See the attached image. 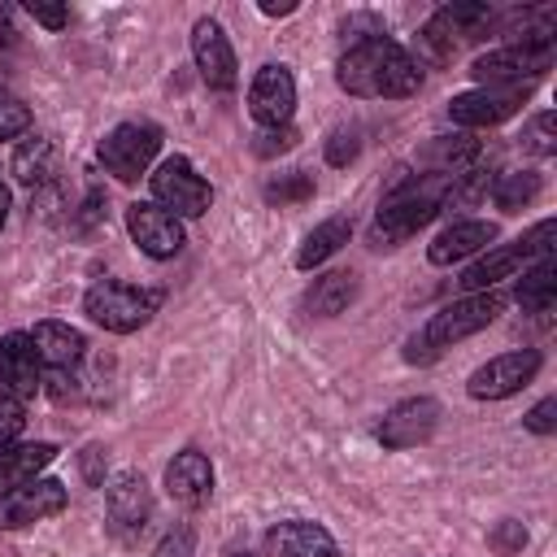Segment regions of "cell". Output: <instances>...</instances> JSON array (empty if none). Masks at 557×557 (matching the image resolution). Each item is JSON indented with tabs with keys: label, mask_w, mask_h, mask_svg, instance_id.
<instances>
[{
	"label": "cell",
	"mask_w": 557,
	"mask_h": 557,
	"mask_svg": "<svg viewBox=\"0 0 557 557\" xmlns=\"http://www.w3.org/2000/svg\"><path fill=\"white\" fill-rule=\"evenodd\" d=\"M57 457V448L52 444H9V448H0V487H17V483H26V479H39V470L48 466Z\"/></svg>",
	"instance_id": "24"
},
{
	"label": "cell",
	"mask_w": 557,
	"mask_h": 557,
	"mask_svg": "<svg viewBox=\"0 0 557 557\" xmlns=\"http://www.w3.org/2000/svg\"><path fill=\"white\" fill-rule=\"evenodd\" d=\"M296 109V83H292V70L287 65H261L252 87H248V113L274 131V126H287Z\"/></svg>",
	"instance_id": "13"
},
{
	"label": "cell",
	"mask_w": 557,
	"mask_h": 557,
	"mask_svg": "<svg viewBox=\"0 0 557 557\" xmlns=\"http://www.w3.org/2000/svg\"><path fill=\"white\" fill-rule=\"evenodd\" d=\"M557 300V261L553 257H540L522 278H518V305L527 313H548Z\"/></svg>",
	"instance_id": "26"
},
{
	"label": "cell",
	"mask_w": 557,
	"mask_h": 557,
	"mask_svg": "<svg viewBox=\"0 0 557 557\" xmlns=\"http://www.w3.org/2000/svg\"><path fill=\"white\" fill-rule=\"evenodd\" d=\"M100 444H91L87 453H83V474H87V483H104V474H100Z\"/></svg>",
	"instance_id": "38"
},
{
	"label": "cell",
	"mask_w": 557,
	"mask_h": 557,
	"mask_svg": "<svg viewBox=\"0 0 557 557\" xmlns=\"http://www.w3.org/2000/svg\"><path fill=\"white\" fill-rule=\"evenodd\" d=\"M492 544H496V548H505V553L522 548V544H527V531H522V522H500V527L492 531Z\"/></svg>",
	"instance_id": "37"
},
{
	"label": "cell",
	"mask_w": 557,
	"mask_h": 557,
	"mask_svg": "<svg viewBox=\"0 0 557 557\" xmlns=\"http://www.w3.org/2000/svg\"><path fill=\"white\" fill-rule=\"evenodd\" d=\"M148 183H152L157 205H161L165 213H174V218H200V213L213 205V187L196 174V165H191L187 157H165V161L148 174Z\"/></svg>",
	"instance_id": "6"
},
{
	"label": "cell",
	"mask_w": 557,
	"mask_h": 557,
	"mask_svg": "<svg viewBox=\"0 0 557 557\" xmlns=\"http://www.w3.org/2000/svg\"><path fill=\"white\" fill-rule=\"evenodd\" d=\"M553 39H540V44H509V48H496V52H483L470 74L483 83V87H527L522 78H535L553 65Z\"/></svg>",
	"instance_id": "7"
},
{
	"label": "cell",
	"mask_w": 557,
	"mask_h": 557,
	"mask_svg": "<svg viewBox=\"0 0 557 557\" xmlns=\"http://www.w3.org/2000/svg\"><path fill=\"white\" fill-rule=\"evenodd\" d=\"M104 513H109V527H113L122 540L139 535L144 522H148V513H152V492H148L144 474L117 470V474L109 479V487H104Z\"/></svg>",
	"instance_id": "11"
},
{
	"label": "cell",
	"mask_w": 557,
	"mask_h": 557,
	"mask_svg": "<svg viewBox=\"0 0 557 557\" xmlns=\"http://www.w3.org/2000/svg\"><path fill=\"white\" fill-rule=\"evenodd\" d=\"M161 305V292L157 287H135V283H122V278H100L87 296H83V309L96 326L113 331V335H131L139 331Z\"/></svg>",
	"instance_id": "4"
},
{
	"label": "cell",
	"mask_w": 557,
	"mask_h": 557,
	"mask_svg": "<svg viewBox=\"0 0 557 557\" xmlns=\"http://www.w3.org/2000/svg\"><path fill=\"white\" fill-rule=\"evenodd\" d=\"M157 148H161V131H157V126H148V122H122V126H113V131L96 144V157H100V165H104L113 178L135 183V178L152 165Z\"/></svg>",
	"instance_id": "5"
},
{
	"label": "cell",
	"mask_w": 557,
	"mask_h": 557,
	"mask_svg": "<svg viewBox=\"0 0 557 557\" xmlns=\"http://www.w3.org/2000/svg\"><path fill=\"white\" fill-rule=\"evenodd\" d=\"M339 87L348 96H413L422 87V70L418 61L396 44V39H383V35H370L361 44H352L344 57H339V70H335Z\"/></svg>",
	"instance_id": "1"
},
{
	"label": "cell",
	"mask_w": 557,
	"mask_h": 557,
	"mask_svg": "<svg viewBox=\"0 0 557 557\" xmlns=\"http://www.w3.org/2000/svg\"><path fill=\"white\" fill-rule=\"evenodd\" d=\"M305 196H313V178L309 174H292V178L270 187V200H278V205H292V200H305Z\"/></svg>",
	"instance_id": "31"
},
{
	"label": "cell",
	"mask_w": 557,
	"mask_h": 557,
	"mask_svg": "<svg viewBox=\"0 0 557 557\" xmlns=\"http://www.w3.org/2000/svg\"><path fill=\"white\" fill-rule=\"evenodd\" d=\"M527 100V87H474L448 100V117L457 126H496L513 117Z\"/></svg>",
	"instance_id": "14"
},
{
	"label": "cell",
	"mask_w": 557,
	"mask_h": 557,
	"mask_svg": "<svg viewBox=\"0 0 557 557\" xmlns=\"http://www.w3.org/2000/svg\"><path fill=\"white\" fill-rule=\"evenodd\" d=\"M261 13H270V17H287V13H296V4L287 0V4H274V0H261Z\"/></svg>",
	"instance_id": "40"
},
{
	"label": "cell",
	"mask_w": 557,
	"mask_h": 557,
	"mask_svg": "<svg viewBox=\"0 0 557 557\" xmlns=\"http://www.w3.org/2000/svg\"><path fill=\"white\" fill-rule=\"evenodd\" d=\"M522 422H527L535 435H553V431H557V396H544Z\"/></svg>",
	"instance_id": "32"
},
{
	"label": "cell",
	"mask_w": 557,
	"mask_h": 557,
	"mask_svg": "<svg viewBox=\"0 0 557 557\" xmlns=\"http://www.w3.org/2000/svg\"><path fill=\"white\" fill-rule=\"evenodd\" d=\"M165 492L178 500V505H205L209 500V492H213V466H209V457L205 453H196V448H183L170 466H165Z\"/></svg>",
	"instance_id": "19"
},
{
	"label": "cell",
	"mask_w": 557,
	"mask_h": 557,
	"mask_svg": "<svg viewBox=\"0 0 557 557\" xmlns=\"http://www.w3.org/2000/svg\"><path fill=\"white\" fill-rule=\"evenodd\" d=\"M39 352L30 344L26 331H9L0 335V392H9L13 400H30L44 379H39Z\"/></svg>",
	"instance_id": "15"
},
{
	"label": "cell",
	"mask_w": 557,
	"mask_h": 557,
	"mask_svg": "<svg viewBox=\"0 0 557 557\" xmlns=\"http://www.w3.org/2000/svg\"><path fill=\"white\" fill-rule=\"evenodd\" d=\"M30 335V344H35V352H39V361L44 366H52V370H70L78 357H83V348H87V339L70 326V322H35V331H26Z\"/></svg>",
	"instance_id": "20"
},
{
	"label": "cell",
	"mask_w": 557,
	"mask_h": 557,
	"mask_svg": "<svg viewBox=\"0 0 557 557\" xmlns=\"http://www.w3.org/2000/svg\"><path fill=\"white\" fill-rule=\"evenodd\" d=\"M126 231L139 244V252H148V257H174L187 244L183 239V222L174 213H165L161 205H148V200L126 205Z\"/></svg>",
	"instance_id": "12"
},
{
	"label": "cell",
	"mask_w": 557,
	"mask_h": 557,
	"mask_svg": "<svg viewBox=\"0 0 557 557\" xmlns=\"http://www.w3.org/2000/svg\"><path fill=\"white\" fill-rule=\"evenodd\" d=\"M435 426H440V405L431 396H413V400H400V405H392L383 413L379 444L396 448V453L400 448H418V444H426L435 435Z\"/></svg>",
	"instance_id": "10"
},
{
	"label": "cell",
	"mask_w": 557,
	"mask_h": 557,
	"mask_svg": "<svg viewBox=\"0 0 557 557\" xmlns=\"http://www.w3.org/2000/svg\"><path fill=\"white\" fill-rule=\"evenodd\" d=\"M352 157H357V135L352 131H335L331 144H326V161L331 165H348Z\"/></svg>",
	"instance_id": "35"
},
{
	"label": "cell",
	"mask_w": 557,
	"mask_h": 557,
	"mask_svg": "<svg viewBox=\"0 0 557 557\" xmlns=\"http://www.w3.org/2000/svg\"><path fill=\"white\" fill-rule=\"evenodd\" d=\"M553 126H557V117L544 109V113H535L531 117V126H527V135H522V144L531 148V152H540V157H548V152H557V144H553Z\"/></svg>",
	"instance_id": "29"
},
{
	"label": "cell",
	"mask_w": 557,
	"mask_h": 557,
	"mask_svg": "<svg viewBox=\"0 0 557 557\" xmlns=\"http://www.w3.org/2000/svg\"><path fill=\"white\" fill-rule=\"evenodd\" d=\"M535 196H540V174H535V170H513V174L492 178V200H496V209H505V213H518V209L531 205Z\"/></svg>",
	"instance_id": "27"
},
{
	"label": "cell",
	"mask_w": 557,
	"mask_h": 557,
	"mask_svg": "<svg viewBox=\"0 0 557 557\" xmlns=\"http://www.w3.org/2000/svg\"><path fill=\"white\" fill-rule=\"evenodd\" d=\"M265 557H339V544L331 540L326 527L292 518L265 531Z\"/></svg>",
	"instance_id": "17"
},
{
	"label": "cell",
	"mask_w": 557,
	"mask_h": 557,
	"mask_svg": "<svg viewBox=\"0 0 557 557\" xmlns=\"http://www.w3.org/2000/svg\"><path fill=\"white\" fill-rule=\"evenodd\" d=\"M26 426V413H22V400H13L9 392H0V448H9Z\"/></svg>",
	"instance_id": "30"
},
{
	"label": "cell",
	"mask_w": 557,
	"mask_h": 557,
	"mask_svg": "<svg viewBox=\"0 0 557 557\" xmlns=\"http://www.w3.org/2000/svg\"><path fill=\"white\" fill-rule=\"evenodd\" d=\"M4 83H9V61L0 57V91H4Z\"/></svg>",
	"instance_id": "42"
},
{
	"label": "cell",
	"mask_w": 557,
	"mask_h": 557,
	"mask_svg": "<svg viewBox=\"0 0 557 557\" xmlns=\"http://www.w3.org/2000/svg\"><path fill=\"white\" fill-rule=\"evenodd\" d=\"M13 39V13H9V4L0 0V48Z\"/></svg>",
	"instance_id": "39"
},
{
	"label": "cell",
	"mask_w": 557,
	"mask_h": 557,
	"mask_svg": "<svg viewBox=\"0 0 557 557\" xmlns=\"http://www.w3.org/2000/svg\"><path fill=\"white\" fill-rule=\"evenodd\" d=\"M296 144V131L292 126H274L265 135H257V157H274V152H287Z\"/></svg>",
	"instance_id": "34"
},
{
	"label": "cell",
	"mask_w": 557,
	"mask_h": 557,
	"mask_svg": "<svg viewBox=\"0 0 557 557\" xmlns=\"http://www.w3.org/2000/svg\"><path fill=\"white\" fill-rule=\"evenodd\" d=\"M235 557H248V553H235Z\"/></svg>",
	"instance_id": "43"
},
{
	"label": "cell",
	"mask_w": 557,
	"mask_h": 557,
	"mask_svg": "<svg viewBox=\"0 0 557 557\" xmlns=\"http://www.w3.org/2000/svg\"><path fill=\"white\" fill-rule=\"evenodd\" d=\"M191 57H196V70L209 87H218V91L235 87V52H231L226 30L213 17H200L191 26Z\"/></svg>",
	"instance_id": "16"
},
{
	"label": "cell",
	"mask_w": 557,
	"mask_h": 557,
	"mask_svg": "<svg viewBox=\"0 0 557 557\" xmlns=\"http://www.w3.org/2000/svg\"><path fill=\"white\" fill-rule=\"evenodd\" d=\"M352 296H357V274L352 270H331V274L313 278V287L305 292V309L313 318H335L352 305Z\"/></svg>",
	"instance_id": "23"
},
{
	"label": "cell",
	"mask_w": 557,
	"mask_h": 557,
	"mask_svg": "<svg viewBox=\"0 0 557 557\" xmlns=\"http://www.w3.org/2000/svg\"><path fill=\"white\" fill-rule=\"evenodd\" d=\"M527 248L522 244H505V248H487V257H479L474 265H466V274L457 278L466 292H492L500 278H513L527 265Z\"/></svg>",
	"instance_id": "21"
},
{
	"label": "cell",
	"mask_w": 557,
	"mask_h": 557,
	"mask_svg": "<svg viewBox=\"0 0 557 557\" xmlns=\"http://www.w3.org/2000/svg\"><path fill=\"white\" fill-rule=\"evenodd\" d=\"M535 370H540V352L535 348H513V352H500L487 366H479L466 387H470L474 400H505V396L522 392L535 379Z\"/></svg>",
	"instance_id": "9"
},
{
	"label": "cell",
	"mask_w": 557,
	"mask_h": 557,
	"mask_svg": "<svg viewBox=\"0 0 557 557\" xmlns=\"http://www.w3.org/2000/svg\"><path fill=\"white\" fill-rule=\"evenodd\" d=\"M448 183H453V174L440 170V174H426V178H413V183L396 187V191L383 200L379 218H374V239H379V244H400V239H409L418 226H426V222L444 209Z\"/></svg>",
	"instance_id": "3"
},
{
	"label": "cell",
	"mask_w": 557,
	"mask_h": 557,
	"mask_svg": "<svg viewBox=\"0 0 557 557\" xmlns=\"http://www.w3.org/2000/svg\"><path fill=\"white\" fill-rule=\"evenodd\" d=\"M157 557H191V527H178V531H170V535L161 540Z\"/></svg>",
	"instance_id": "36"
},
{
	"label": "cell",
	"mask_w": 557,
	"mask_h": 557,
	"mask_svg": "<svg viewBox=\"0 0 557 557\" xmlns=\"http://www.w3.org/2000/svg\"><path fill=\"white\" fill-rule=\"evenodd\" d=\"M26 13H30L39 26H48V30H61V26L70 22V9H65V4H44V0H30V4H26Z\"/></svg>",
	"instance_id": "33"
},
{
	"label": "cell",
	"mask_w": 557,
	"mask_h": 557,
	"mask_svg": "<svg viewBox=\"0 0 557 557\" xmlns=\"http://www.w3.org/2000/svg\"><path fill=\"white\" fill-rule=\"evenodd\" d=\"M65 487L57 479H26L17 487H4L0 492V531H17V527H30V522H44L52 513L65 509Z\"/></svg>",
	"instance_id": "8"
},
{
	"label": "cell",
	"mask_w": 557,
	"mask_h": 557,
	"mask_svg": "<svg viewBox=\"0 0 557 557\" xmlns=\"http://www.w3.org/2000/svg\"><path fill=\"white\" fill-rule=\"evenodd\" d=\"M496 239V226L483 222V218H461L453 226H444L431 244H426V261L431 265H453V261H466L474 257L479 248H487Z\"/></svg>",
	"instance_id": "18"
},
{
	"label": "cell",
	"mask_w": 557,
	"mask_h": 557,
	"mask_svg": "<svg viewBox=\"0 0 557 557\" xmlns=\"http://www.w3.org/2000/svg\"><path fill=\"white\" fill-rule=\"evenodd\" d=\"M26 131H30V109L17 96L0 91V139H17Z\"/></svg>",
	"instance_id": "28"
},
{
	"label": "cell",
	"mask_w": 557,
	"mask_h": 557,
	"mask_svg": "<svg viewBox=\"0 0 557 557\" xmlns=\"http://www.w3.org/2000/svg\"><path fill=\"white\" fill-rule=\"evenodd\" d=\"M9 170H13V178H17L22 187H44V183L57 174V144L44 139V135L22 139V144L13 148Z\"/></svg>",
	"instance_id": "22"
},
{
	"label": "cell",
	"mask_w": 557,
	"mask_h": 557,
	"mask_svg": "<svg viewBox=\"0 0 557 557\" xmlns=\"http://www.w3.org/2000/svg\"><path fill=\"white\" fill-rule=\"evenodd\" d=\"M4 222H9V187L0 183V226H4Z\"/></svg>",
	"instance_id": "41"
},
{
	"label": "cell",
	"mask_w": 557,
	"mask_h": 557,
	"mask_svg": "<svg viewBox=\"0 0 557 557\" xmlns=\"http://www.w3.org/2000/svg\"><path fill=\"white\" fill-rule=\"evenodd\" d=\"M348 235H352V222H348V218H326V222H318V226L305 235V244H300V252H296V265H300V270L322 265L326 257H335V252L348 244Z\"/></svg>",
	"instance_id": "25"
},
{
	"label": "cell",
	"mask_w": 557,
	"mask_h": 557,
	"mask_svg": "<svg viewBox=\"0 0 557 557\" xmlns=\"http://www.w3.org/2000/svg\"><path fill=\"white\" fill-rule=\"evenodd\" d=\"M505 309V300L496 296V292H470V296H461V300H453V305H444L413 339H409V348H405V361H418V366H426V361H435L448 344H457V339H466V335H474V331H483L487 322H496V313Z\"/></svg>",
	"instance_id": "2"
}]
</instances>
